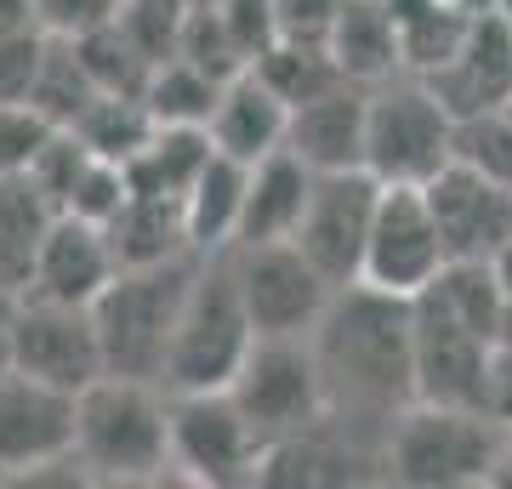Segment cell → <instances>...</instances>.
<instances>
[{
    "label": "cell",
    "mask_w": 512,
    "mask_h": 489,
    "mask_svg": "<svg viewBox=\"0 0 512 489\" xmlns=\"http://www.w3.org/2000/svg\"><path fill=\"white\" fill-rule=\"evenodd\" d=\"M313 359L325 381L330 416L393 421L416 399L410 364V296H387L376 285H342L313 325Z\"/></svg>",
    "instance_id": "6da1fadb"
},
{
    "label": "cell",
    "mask_w": 512,
    "mask_h": 489,
    "mask_svg": "<svg viewBox=\"0 0 512 489\" xmlns=\"http://www.w3.org/2000/svg\"><path fill=\"white\" fill-rule=\"evenodd\" d=\"M74 467L97 484H154L171 472V393L160 381L97 376L74 399Z\"/></svg>",
    "instance_id": "7a4b0ae2"
},
{
    "label": "cell",
    "mask_w": 512,
    "mask_h": 489,
    "mask_svg": "<svg viewBox=\"0 0 512 489\" xmlns=\"http://www.w3.org/2000/svg\"><path fill=\"white\" fill-rule=\"evenodd\" d=\"M376 467H382L393 484H410V489L478 484V478H490L495 467H507V433H501L484 410L410 399L399 416L387 421Z\"/></svg>",
    "instance_id": "3957f363"
},
{
    "label": "cell",
    "mask_w": 512,
    "mask_h": 489,
    "mask_svg": "<svg viewBox=\"0 0 512 489\" xmlns=\"http://www.w3.org/2000/svg\"><path fill=\"white\" fill-rule=\"evenodd\" d=\"M256 342V325L245 313L234 279V256L211 251L188 279L183 313L171 330V353H165V393H217L239 376V364Z\"/></svg>",
    "instance_id": "277c9868"
},
{
    "label": "cell",
    "mask_w": 512,
    "mask_h": 489,
    "mask_svg": "<svg viewBox=\"0 0 512 489\" xmlns=\"http://www.w3.org/2000/svg\"><path fill=\"white\" fill-rule=\"evenodd\" d=\"M194 268H200V256H177V262H154V268H120L103 285V296L92 302L103 376H137V381L165 376L171 330H177Z\"/></svg>",
    "instance_id": "5b68a950"
},
{
    "label": "cell",
    "mask_w": 512,
    "mask_h": 489,
    "mask_svg": "<svg viewBox=\"0 0 512 489\" xmlns=\"http://www.w3.org/2000/svg\"><path fill=\"white\" fill-rule=\"evenodd\" d=\"M456 160V114L421 74L382 80L365 97V171L376 182H427Z\"/></svg>",
    "instance_id": "8992f818"
},
{
    "label": "cell",
    "mask_w": 512,
    "mask_h": 489,
    "mask_svg": "<svg viewBox=\"0 0 512 489\" xmlns=\"http://www.w3.org/2000/svg\"><path fill=\"white\" fill-rule=\"evenodd\" d=\"M228 393L262 444H279V438H296L330 421L325 381H319V359H313L308 336H256L239 376L228 381Z\"/></svg>",
    "instance_id": "52a82bcc"
},
{
    "label": "cell",
    "mask_w": 512,
    "mask_h": 489,
    "mask_svg": "<svg viewBox=\"0 0 512 489\" xmlns=\"http://www.w3.org/2000/svg\"><path fill=\"white\" fill-rule=\"evenodd\" d=\"M450 262V245L439 234V217L427 205V188L416 182H382V200L370 217L365 262L353 285H376L387 296H421Z\"/></svg>",
    "instance_id": "ba28073f"
},
{
    "label": "cell",
    "mask_w": 512,
    "mask_h": 489,
    "mask_svg": "<svg viewBox=\"0 0 512 489\" xmlns=\"http://www.w3.org/2000/svg\"><path fill=\"white\" fill-rule=\"evenodd\" d=\"M262 438L245 421L228 387L217 393H171V472L205 489L256 484L262 467Z\"/></svg>",
    "instance_id": "9c48e42d"
},
{
    "label": "cell",
    "mask_w": 512,
    "mask_h": 489,
    "mask_svg": "<svg viewBox=\"0 0 512 489\" xmlns=\"http://www.w3.org/2000/svg\"><path fill=\"white\" fill-rule=\"evenodd\" d=\"M228 256H234V279H239V296H245L256 336H313L336 285L296 251V239L228 245Z\"/></svg>",
    "instance_id": "30bf717a"
},
{
    "label": "cell",
    "mask_w": 512,
    "mask_h": 489,
    "mask_svg": "<svg viewBox=\"0 0 512 489\" xmlns=\"http://www.w3.org/2000/svg\"><path fill=\"white\" fill-rule=\"evenodd\" d=\"M376 200H382V182L370 177L365 165H353V171H313L308 211H302L291 239L336 290L359 279Z\"/></svg>",
    "instance_id": "8fae6325"
},
{
    "label": "cell",
    "mask_w": 512,
    "mask_h": 489,
    "mask_svg": "<svg viewBox=\"0 0 512 489\" xmlns=\"http://www.w3.org/2000/svg\"><path fill=\"white\" fill-rule=\"evenodd\" d=\"M6 364L23 376H40L52 387H92L103 376V347H97L92 308L74 302H46V296H18L12 330H6Z\"/></svg>",
    "instance_id": "7c38bea8"
},
{
    "label": "cell",
    "mask_w": 512,
    "mask_h": 489,
    "mask_svg": "<svg viewBox=\"0 0 512 489\" xmlns=\"http://www.w3.org/2000/svg\"><path fill=\"white\" fill-rule=\"evenodd\" d=\"M490 347H495L490 336L473 330L461 313H450L433 290L410 296V364H416V399L421 404L478 410Z\"/></svg>",
    "instance_id": "4fadbf2b"
},
{
    "label": "cell",
    "mask_w": 512,
    "mask_h": 489,
    "mask_svg": "<svg viewBox=\"0 0 512 489\" xmlns=\"http://www.w3.org/2000/svg\"><path fill=\"white\" fill-rule=\"evenodd\" d=\"M74 399L23 370H0V478H35L74 461Z\"/></svg>",
    "instance_id": "5bb4252c"
},
{
    "label": "cell",
    "mask_w": 512,
    "mask_h": 489,
    "mask_svg": "<svg viewBox=\"0 0 512 489\" xmlns=\"http://www.w3.org/2000/svg\"><path fill=\"white\" fill-rule=\"evenodd\" d=\"M427 86L439 91V103L456 120L484 114L495 103H512V23L501 12H473L467 35L456 40V52L444 57L433 74H421Z\"/></svg>",
    "instance_id": "9a60e30c"
},
{
    "label": "cell",
    "mask_w": 512,
    "mask_h": 489,
    "mask_svg": "<svg viewBox=\"0 0 512 489\" xmlns=\"http://www.w3.org/2000/svg\"><path fill=\"white\" fill-rule=\"evenodd\" d=\"M114 273H120V262H114L109 234H103L97 222H86V217L57 211V222L46 228V245H40V256H35V273H29V290H23V296L92 308Z\"/></svg>",
    "instance_id": "2e32d148"
},
{
    "label": "cell",
    "mask_w": 512,
    "mask_h": 489,
    "mask_svg": "<svg viewBox=\"0 0 512 489\" xmlns=\"http://www.w3.org/2000/svg\"><path fill=\"white\" fill-rule=\"evenodd\" d=\"M427 205L439 217V234L450 256H490L512 234V188L490 182L484 171L450 160L427 182Z\"/></svg>",
    "instance_id": "e0dca14e"
},
{
    "label": "cell",
    "mask_w": 512,
    "mask_h": 489,
    "mask_svg": "<svg viewBox=\"0 0 512 489\" xmlns=\"http://www.w3.org/2000/svg\"><path fill=\"white\" fill-rule=\"evenodd\" d=\"M365 97H370V86L342 80V86L296 103L285 148L308 171H353V165H365Z\"/></svg>",
    "instance_id": "ac0fdd59"
},
{
    "label": "cell",
    "mask_w": 512,
    "mask_h": 489,
    "mask_svg": "<svg viewBox=\"0 0 512 489\" xmlns=\"http://www.w3.org/2000/svg\"><path fill=\"white\" fill-rule=\"evenodd\" d=\"M205 131H211L217 154H228V160H239V165H256L262 154L285 148L291 103H285V97H279L256 69H239L234 80H222L217 109H211Z\"/></svg>",
    "instance_id": "d6986e66"
},
{
    "label": "cell",
    "mask_w": 512,
    "mask_h": 489,
    "mask_svg": "<svg viewBox=\"0 0 512 489\" xmlns=\"http://www.w3.org/2000/svg\"><path fill=\"white\" fill-rule=\"evenodd\" d=\"M313 194V171L296 160L291 148H274L245 171V205H239L234 245H274L291 239Z\"/></svg>",
    "instance_id": "ffe728a7"
},
{
    "label": "cell",
    "mask_w": 512,
    "mask_h": 489,
    "mask_svg": "<svg viewBox=\"0 0 512 489\" xmlns=\"http://www.w3.org/2000/svg\"><path fill=\"white\" fill-rule=\"evenodd\" d=\"M325 46L353 86H382V80H393L404 69L399 23L387 12V0H342Z\"/></svg>",
    "instance_id": "44dd1931"
},
{
    "label": "cell",
    "mask_w": 512,
    "mask_h": 489,
    "mask_svg": "<svg viewBox=\"0 0 512 489\" xmlns=\"http://www.w3.org/2000/svg\"><path fill=\"white\" fill-rule=\"evenodd\" d=\"M103 234H109L120 268H154V262L200 256L194 239H188L183 200H165V194H131V200L120 205V217H114Z\"/></svg>",
    "instance_id": "7402d4cb"
},
{
    "label": "cell",
    "mask_w": 512,
    "mask_h": 489,
    "mask_svg": "<svg viewBox=\"0 0 512 489\" xmlns=\"http://www.w3.org/2000/svg\"><path fill=\"white\" fill-rule=\"evenodd\" d=\"M217 143L205 126H154L137 154L126 160V177H131V194H165V200H183L194 177L211 165Z\"/></svg>",
    "instance_id": "603a6c76"
},
{
    "label": "cell",
    "mask_w": 512,
    "mask_h": 489,
    "mask_svg": "<svg viewBox=\"0 0 512 489\" xmlns=\"http://www.w3.org/2000/svg\"><path fill=\"white\" fill-rule=\"evenodd\" d=\"M57 222V205L40 194L29 171L23 177H0V285L6 290H29L35 256L46 245V228Z\"/></svg>",
    "instance_id": "cb8c5ba5"
},
{
    "label": "cell",
    "mask_w": 512,
    "mask_h": 489,
    "mask_svg": "<svg viewBox=\"0 0 512 489\" xmlns=\"http://www.w3.org/2000/svg\"><path fill=\"white\" fill-rule=\"evenodd\" d=\"M245 171L251 165L228 160V154H211V165H205L200 177H194V188L183 194V222H188V239H194L200 256L234 245L239 205H245Z\"/></svg>",
    "instance_id": "d4e9b609"
},
{
    "label": "cell",
    "mask_w": 512,
    "mask_h": 489,
    "mask_svg": "<svg viewBox=\"0 0 512 489\" xmlns=\"http://www.w3.org/2000/svg\"><path fill=\"white\" fill-rule=\"evenodd\" d=\"M222 80H211L205 69L183 63V57H160L143 80V103L154 114V126H205L217 109Z\"/></svg>",
    "instance_id": "484cf974"
},
{
    "label": "cell",
    "mask_w": 512,
    "mask_h": 489,
    "mask_svg": "<svg viewBox=\"0 0 512 489\" xmlns=\"http://www.w3.org/2000/svg\"><path fill=\"white\" fill-rule=\"evenodd\" d=\"M74 131H80V143L92 148V154L126 165L131 154L154 137V114H148L143 97H126V91H97L92 103L80 109Z\"/></svg>",
    "instance_id": "4316f807"
},
{
    "label": "cell",
    "mask_w": 512,
    "mask_h": 489,
    "mask_svg": "<svg viewBox=\"0 0 512 489\" xmlns=\"http://www.w3.org/2000/svg\"><path fill=\"white\" fill-rule=\"evenodd\" d=\"M268 86L285 97V103H308V97H319V91L342 86L348 74L336 69V57H330V46H308V40H274L268 52L251 63Z\"/></svg>",
    "instance_id": "83f0119b"
},
{
    "label": "cell",
    "mask_w": 512,
    "mask_h": 489,
    "mask_svg": "<svg viewBox=\"0 0 512 489\" xmlns=\"http://www.w3.org/2000/svg\"><path fill=\"white\" fill-rule=\"evenodd\" d=\"M92 97H97V86H92V74H86V63H80V52H74V40L46 35V57H40L29 103H35L52 126H74Z\"/></svg>",
    "instance_id": "f1b7e54d"
},
{
    "label": "cell",
    "mask_w": 512,
    "mask_h": 489,
    "mask_svg": "<svg viewBox=\"0 0 512 489\" xmlns=\"http://www.w3.org/2000/svg\"><path fill=\"white\" fill-rule=\"evenodd\" d=\"M74 52H80V63H86V74H92L97 91L143 97V80H148V69H154V57H148L120 23H103V29H92V35H80Z\"/></svg>",
    "instance_id": "f546056e"
},
{
    "label": "cell",
    "mask_w": 512,
    "mask_h": 489,
    "mask_svg": "<svg viewBox=\"0 0 512 489\" xmlns=\"http://www.w3.org/2000/svg\"><path fill=\"white\" fill-rule=\"evenodd\" d=\"M456 160L484 171L501 188H512V103H495L484 114L456 120Z\"/></svg>",
    "instance_id": "4dcf8cb0"
},
{
    "label": "cell",
    "mask_w": 512,
    "mask_h": 489,
    "mask_svg": "<svg viewBox=\"0 0 512 489\" xmlns=\"http://www.w3.org/2000/svg\"><path fill=\"white\" fill-rule=\"evenodd\" d=\"M183 63H194V69H205L211 80H234L239 69H245V57L234 52V40H228V29H222L217 6L205 0V6H188L183 18V35H177V52Z\"/></svg>",
    "instance_id": "1f68e13d"
},
{
    "label": "cell",
    "mask_w": 512,
    "mask_h": 489,
    "mask_svg": "<svg viewBox=\"0 0 512 489\" xmlns=\"http://www.w3.org/2000/svg\"><path fill=\"white\" fill-rule=\"evenodd\" d=\"M126 200H131L126 165H120V160H103V154H92V160H86V171L74 177V188H69V200H63V211H69V217L97 222V228H109V222L120 217V205H126Z\"/></svg>",
    "instance_id": "d6a6232c"
},
{
    "label": "cell",
    "mask_w": 512,
    "mask_h": 489,
    "mask_svg": "<svg viewBox=\"0 0 512 489\" xmlns=\"http://www.w3.org/2000/svg\"><path fill=\"white\" fill-rule=\"evenodd\" d=\"M194 0H120V29H126L137 46H143L154 63L177 52V35H183V18Z\"/></svg>",
    "instance_id": "836d02e7"
},
{
    "label": "cell",
    "mask_w": 512,
    "mask_h": 489,
    "mask_svg": "<svg viewBox=\"0 0 512 489\" xmlns=\"http://www.w3.org/2000/svg\"><path fill=\"white\" fill-rule=\"evenodd\" d=\"M52 131L57 126L35 103H0V177H23Z\"/></svg>",
    "instance_id": "e575fe53"
},
{
    "label": "cell",
    "mask_w": 512,
    "mask_h": 489,
    "mask_svg": "<svg viewBox=\"0 0 512 489\" xmlns=\"http://www.w3.org/2000/svg\"><path fill=\"white\" fill-rule=\"evenodd\" d=\"M211 6H217V18H222V29H228V40H234V52L245 57V69L279 40L274 0H211Z\"/></svg>",
    "instance_id": "d590c367"
},
{
    "label": "cell",
    "mask_w": 512,
    "mask_h": 489,
    "mask_svg": "<svg viewBox=\"0 0 512 489\" xmlns=\"http://www.w3.org/2000/svg\"><path fill=\"white\" fill-rule=\"evenodd\" d=\"M40 57H46L40 29H0V103H29Z\"/></svg>",
    "instance_id": "8d00e7d4"
},
{
    "label": "cell",
    "mask_w": 512,
    "mask_h": 489,
    "mask_svg": "<svg viewBox=\"0 0 512 489\" xmlns=\"http://www.w3.org/2000/svg\"><path fill=\"white\" fill-rule=\"evenodd\" d=\"M114 18H120V0H35L40 35H57V40H80Z\"/></svg>",
    "instance_id": "74e56055"
},
{
    "label": "cell",
    "mask_w": 512,
    "mask_h": 489,
    "mask_svg": "<svg viewBox=\"0 0 512 489\" xmlns=\"http://www.w3.org/2000/svg\"><path fill=\"white\" fill-rule=\"evenodd\" d=\"M336 12H342V0H274L279 40H308V46H325L330 29H336Z\"/></svg>",
    "instance_id": "f35d334b"
},
{
    "label": "cell",
    "mask_w": 512,
    "mask_h": 489,
    "mask_svg": "<svg viewBox=\"0 0 512 489\" xmlns=\"http://www.w3.org/2000/svg\"><path fill=\"white\" fill-rule=\"evenodd\" d=\"M478 410H484L501 433H512V347H490V364H484V399H478Z\"/></svg>",
    "instance_id": "ab89813d"
},
{
    "label": "cell",
    "mask_w": 512,
    "mask_h": 489,
    "mask_svg": "<svg viewBox=\"0 0 512 489\" xmlns=\"http://www.w3.org/2000/svg\"><path fill=\"white\" fill-rule=\"evenodd\" d=\"M0 29H40L35 0H0Z\"/></svg>",
    "instance_id": "60d3db41"
},
{
    "label": "cell",
    "mask_w": 512,
    "mask_h": 489,
    "mask_svg": "<svg viewBox=\"0 0 512 489\" xmlns=\"http://www.w3.org/2000/svg\"><path fill=\"white\" fill-rule=\"evenodd\" d=\"M484 262H490V273H495V285H501V290H507V296H512V234L501 239V245H495V251L484 256Z\"/></svg>",
    "instance_id": "b9f144b4"
},
{
    "label": "cell",
    "mask_w": 512,
    "mask_h": 489,
    "mask_svg": "<svg viewBox=\"0 0 512 489\" xmlns=\"http://www.w3.org/2000/svg\"><path fill=\"white\" fill-rule=\"evenodd\" d=\"M495 347H512V296L501 290V308H495Z\"/></svg>",
    "instance_id": "7bdbcfd3"
},
{
    "label": "cell",
    "mask_w": 512,
    "mask_h": 489,
    "mask_svg": "<svg viewBox=\"0 0 512 489\" xmlns=\"http://www.w3.org/2000/svg\"><path fill=\"white\" fill-rule=\"evenodd\" d=\"M12 313H18V290L0 285V347H6V330H12Z\"/></svg>",
    "instance_id": "ee69618b"
},
{
    "label": "cell",
    "mask_w": 512,
    "mask_h": 489,
    "mask_svg": "<svg viewBox=\"0 0 512 489\" xmlns=\"http://www.w3.org/2000/svg\"><path fill=\"white\" fill-rule=\"evenodd\" d=\"M0 370H6V353H0Z\"/></svg>",
    "instance_id": "f6af8a7d"
},
{
    "label": "cell",
    "mask_w": 512,
    "mask_h": 489,
    "mask_svg": "<svg viewBox=\"0 0 512 489\" xmlns=\"http://www.w3.org/2000/svg\"><path fill=\"white\" fill-rule=\"evenodd\" d=\"M194 6H205V0H194Z\"/></svg>",
    "instance_id": "bcb514c9"
}]
</instances>
